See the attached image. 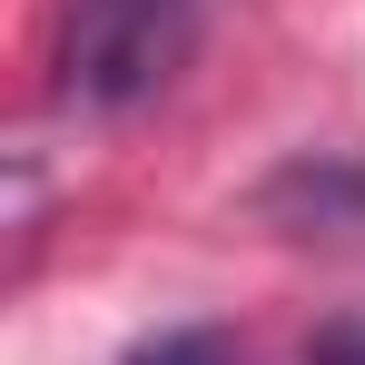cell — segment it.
I'll return each instance as SVG.
<instances>
[{
  "mask_svg": "<svg viewBox=\"0 0 365 365\" xmlns=\"http://www.w3.org/2000/svg\"><path fill=\"white\" fill-rule=\"evenodd\" d=\"M207 40V0H60V99L89 119L148 109Z\"/></svg>",
  "mask_w": 365,
  "mask_h": 365,
  "instance_id": "6da1fadb",
  "label": "cell"
},
{
  "mask_svg": "<svg viewBox=\"0 0 365 365\" xmlns=\"http://www.w3.org/2000/svg\"><path fill=\"white\" fill-rule=\"evenodd\" d=\"M257 207L267 217H287V227H326V237H346L365 227V158H297V168H277V178L257 187Z\"/></svg>",
  "mask_w": 365,
  "mask_h": 365,
  "instance_id": "7a4b0ae2",
  "label": "cell"
},
{
  "mask_svg": "<svg viewBox=\"0 0 365 365\" xmlns=\"http://www.w3.org/2000/svg\"><path fill=\"white\" fill-rule=\"evenodd\" d=\"M119 365H237V346H227L217 326H168V336H148V346H128Z\"/></svg>",
  "mask_w": 365,
  "mask_h": 365,
  "instance_id": "3957f363",
  "label": "cell"
},
{
  "mask_svg": "<svg viewBox=\"0 0 365 365\" xmlns=\"http://www.w3.org/2000/svg\"><path fill=\"white\" fill-rule=\"evenodd\" d=\"M306 365H365V326H336V336H326Z\"/></svg>",
  "mask_w": 365,
  "mask_h": 365,
  "instance_id": "277c9868",
  "label": "cell"
}]
</instances>
